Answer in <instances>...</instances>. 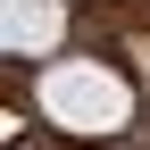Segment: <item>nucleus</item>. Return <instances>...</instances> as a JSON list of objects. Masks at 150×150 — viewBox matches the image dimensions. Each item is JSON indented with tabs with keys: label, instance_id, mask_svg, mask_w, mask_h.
Returning <instances> with one entry per match:
<instances>
[{
	"label": "nucleus",
	"instance_id": "1",
	"mask_svg": "<svg viewBox=\"0 0 150 150\" xmlns=\"http://www.w3.org/2000/svg\"><path fill=\"white\" fill-rule=\"evenodd\" d=\"M33 100H42V117L67 125V134H117V125H134V83L108 75L100 59H59Z\"/></svg>",
	"mask_w": 150,
	"mask_h": 150
},
{
	"label": "nucleus",
	"instance_id": "2",
	"mask_svg": "<svg viewBox=\"0 0 150 150\" xmlns=\"http://www.w3.org/2000/svg\"><path fill=\"white\" fill-rule=\"evenodd\" d=\"M8 42L17 50H50L59 42V0H17L8 8Z\"/></svg>",
	"mask_w": 150,
	"mask_h": 150
}]
</instances>
